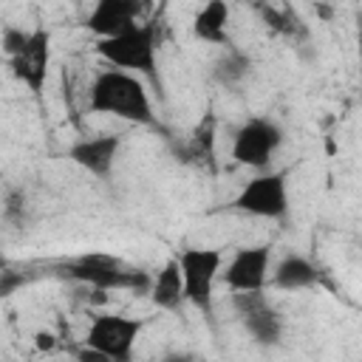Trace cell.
<instances>
[{
	"instance_id": "cell-5",
	"label": "cell",
	"mask_w": 362,
	"mask_h": 362,
	"mask_svg": "<svg viewBox=\"0 0 362 362\" xmlns=\"http://www.w3.org/2000/svg\"><path fill=\"white\" fill-rule=\"evenodd\" d=\"M232 209L252 215V218H266V221H280L288 212V173L286 170H272L249 178L240 192L232 201Z\"/></svg>"
},
{
	"instance_id": "cell-22",
	"label": "cell",
	"mask_w": 362,
	"mask_h": 362,
	"mask_svg": "<svg viewBox=\"0 0 362 362\" xmlns=\"http://www.w3.org/2000/svg\"><path fill=\"white\" fill-rule=\"evenodd\" d=\"M161 362H198V359L192 354H187V351H170V354H164Z\"/></svg>"
},
{
	"instance_id": "cell-21",
	"label": "cell",
	"mask_w": 362,
	"mask_h": 362,
	"mask_svg": "<svg viewBox=\"0 0 362 362\" xmlns=\"http://www.w3.org/2000/svg\"><path fill=\"white\" fill-rule=\"evenodd\" d=\"M23 204H25V198L20 195V192H14L11 198H8V206H6V215H23Z\"/></svg>"
},
{
	"instance_id": "cell-15",
	"label": "cell",
	"mask_w": 362,
	"mask_h": 362,
	"mask_svg": "<svg viewBox=\"0 0 362 362\" xmlns=\"http://www.w3.org/2000/svg\"><path fill=\"white\" fill-rule=\"evenodd\" d=\"M240 322H243L246 334L252 337V342H257L263 348H274L283 339V317L269 303H263V305L240 314Z\"/></svg>"
},
{
	"instance_id": "cell-18",
	"label": "cell",
	"mask_w": 362,
	"mask_h": 362,
	"mask_svg": "<svg viewBox=\"0 0 362 362\" xmlns=\"http://www.w3.org/2000/svg\"><path fill=\"white\" fill-rule=\"evenodd\" d=\"M31 277L25 274V272H20V269H6V272H0V297H11L17 288H23L25 283H28Z\"/></svg>"
},
{
	"instance_id": "cell-17",
	"label": "cell",
	"mask_w": 362,
	"mask_h": 362,
	"mask_svg": "<svg viewBox=\"0 0 362 362\" xmlns=\"http://www.w3.org/2000/svg\"><path fill=\"white\" fill-rule=\"evenodd\" d=\"M28 40H31V31H23L20 25H6L0 34V51L8 59H14L28 48Z\"/></svg>"
},
{
	"instance_id": "cell-7",
	"label": "cell",
	"mask_w": 362,
	"mask_h": 362,
	"mask_svg": "<svg viewBox=\"0 0 362 362\" xmlns=\"http://www.w3.org/2000/svg\"><path fill=\"white\" fill-rule=\"evenodd\" d=\"M139 334H141V320L124 314H99L88 325L85 345L96 348L110 362H130Z\"/></svg>"
},
{
	"instance_id": "cell-14",
	"label": "cell",
	"mask_w": 362,
	"mask_h": 362,
	"mask_svg": "<svg viewBox=\"0 0 362 362\" xmlns=\"http://www.w3.org/2000/svg\"><path fill=\"white\" fill-rule=\"evenodd\" d=\"M147 294H150V300H153V305L158 311H170V314L181 311V305H184V283H181V272H178L175 257L167 260L158 269V274L153 277Z\"/></svg>"
},
{
	"instance_id": "cell-6",
	"label": "cell",
	"mask_w": 362,
	"mask_h": 362,
	"mask_svg": "<svg viewBox=\"0 0 362 362\" xmlns=\"http://www.w3.org/2000/svg\"><path fill=\"white\" fill-rule=\"evenodd\" d=\"M283 144V127L274 119H246L232 139V158L252 170H266Z\"/></svg>"
},
{
	"instance_id": "cell-3",
	"label": "cell",
	"mask_w": 362,
	"mask_h": 362,
	"mask_svg": "<svg viewBox=\"0 0 362 362\" xmlns=\"http://www.w3.org/2000/svg\"><path fill=\"white\" fill-rule=\"evenodd\" d=\"M158 42H156V25L153 23H136L133 28L107 37V40H96V54L110 62L119 71L127 74H141L150 82L158 85Z\"/></svg>"
},
{
	"instance_id": "cell-8",
	"label": "cell",
	"mask_w": 362,
	"mask_h": 362,
	"mask_svg": "<svg viewBox=\"0 0 362 362\" xmlns=\"http://www.w3.org/2000/svg\"><path fill=\"white\" fill-rule=\"evenodd\" d=\"M269 263H272V246H243L232 255L226 263L223 283L232 294L238 291H263L269 283Z\"/></svg>"
},
{
	"instance_id": "cell-10",
	"label": "cell",
	"mask_w": 362,
	"mask_h": 362,
	"mask_svg": "<svg viewBox=\"0 0 362 362\" xmlns=\"http://www.w3.org/2000/svg\"><path fill=\"white\" fill-rule=\"evenodd\" d=\"M122 147V136L116 133H102V136H90V139H79L68 147V158L82 167L85 173L96 175V178H107L113 173L116 156Z\"/></svg>"
},
{
	"instance_id": "cell-13",
	"label": "cell",
	"mask_w": 362,
	"mask_h": 362,
	"mask_svg": "<svg viewBox=\"0 0 362 362\" xmlns=\"http://www.w3.org/2000/svg\"><path fill=\"white\" fill-rule=\"evenodd\" d=\"M192 34L201 42L229 45V6L223 0H209L192 17Z\"/></svg>"
},
{
	"instance_id": "cell-1",
	"label": "cell",
	"mask_w": 362,
	"mask_h": 362,
	"mask_svg": "<svg viewBox=\"0 0 362 362\" xmlns=\"http://www.w3.org/2000/svg\"><path fill=\"white\" fill-rule=\"evenodd\" d=\"M88 105L93 113L127 119L136 124H156V113H153L144 82L136 74H127L119 68H107L96 74L88 93Z\"/></svg>"
},
{
	"instance_id": "cell-11",
	"label": "cell",
	"mask_w": 362,
	"mask_h": 362,
	"mask_svg": "<svg viewBox=\"0 0 362 362\" xmlns=\"http://www.w3.org/2000/svg\"><path fill=\"white\" fill-rule=\"evenodd\" d=\"M139 17H141V3H136V0H99L90 8L85 25L99 40H107V37H116V34L133 28L139 23Z\"/></svg>"
},
{
	"instance_id": "cell-19",
	"label": "cell",
	"mask_w": 362,
	"mask_h": 362,
	"mask_svg": "<svg viewBox=\"0 0 362 362\" xmlns=\"http://www.w3.org/2000/svg\"><path fill=\"white\" fill-rule=\"evenodd\" d=\"M34 345H37V351H54L57 348V337L51 331H37L34 334Z\"/></svg>"
},
{
	"instance_id": "cell-20",
	"label": "cell",
	"mask_w": 362,
	"mask_h": 362,
	"mask_svg": "<svg viewBox=\"0 0 362 362\" xmlns=\"http://www.w3.org/2000/svg\"><path fill=\"white\" fill-rule=\"evenodd\" d=\"M76 362H110L105 354H99L96 348H88V345H82L79 351H76Z\"/></svg>"
},
{
	"instance_id": "cell-2",
	"label": "cell",
	"mask_w": 362,
	"mask_h": 362,
	"mask_svg": "<svg viewBox=\"0 0 362 362\" xmlns=\"http://www.w3.org/2000/svg\"><path fill=\"white\" fill-rule=\"evenodd\" d=\"M54 274L65 280H76L93 291H133V294H147L153 277L141 269H127L119 257L102 255V252H88L76 255L68 260H59L51 266Z\"/></svg>"
},
{
	"instance_id": "cell-12",
	"label": "cell",
	"mask_w": 362,
	"mask_h": 362,
	"mask_svg": "<svg viewBox=\"0 0 362 362\" xmlns=\"http://www.w3.org/2000/svg\"><path fill=\"white\" fill-rule=\"evenodd\" d=\"M269 283L280 291H300V288H311L320 283V269L305 257V255H297V252H288L283 255L272 274H269Z\"/></svg>"
},
{
	"instance_id": "cell-9",
	"label": "cell",
	"mask_w": 362,
	"mask_h": 362,
	"mask_svg": "<svg viewBox=\"0 0 362 362\" xmlns=\"http://www.w3.org/2000/svg\"><path fill=\"white\" fill-rule=\"evenodd\" d=\"M48 62H51V34L45 28H34L31 40H28V48L20 57L8 59V68H11L17 82H23L34 96H40L42 88H45Z\"/></svg>"
},
{
	"instance_id": "cell-16",
	"label": "cell",
	"mask_w": 362,
	"mask_h": 362,
	"mask_svg": "<svg viewBox=\"0 0 362 362\" xmlns=\"http://www.w3.org/2000/svg\"><path fill=\"white\" fill-rule=\"evenodd\" d=\"M212 74H215V79L221 85L235 88V85H240L252 74V59L246 54H240V51H226L221 59H215Z\"/></svg>"
},
{
	"instance_id": "cell-4",
	"label": "cell",
	"mask_w": 362,
	"mask_h": 362,
	"mask_svg": "<svg viewBox=\"0 0 362 362\" xmlns=\"http://www.w3.org/2000/svg\"><path fill=\"white\" fill-rule=\"evenodd\" d=\"M178 272H181V283H184V303L195 305L201 314H212V291H215V280L221 274L223 266V255L218 249H206V246H189L184 249L178 257Z\"/></svg>"
}]
</instances>
